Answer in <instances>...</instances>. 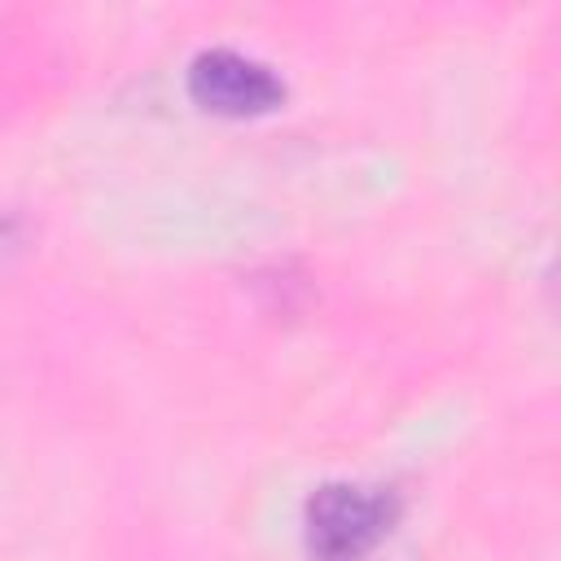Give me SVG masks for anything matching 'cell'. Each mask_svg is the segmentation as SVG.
<instances>
[{
	"instance_id": "2",
	"label": "cell",
	"mask_w": 561,
	"mask_h": 561,
	"mask_svg": "<svg viewBox=\"0 0 561 561\" xmlns=\"http://www.w3.org/2000/svg\"><path fill=\"white\" fill-rule=\"evenodd\" d=\"M188 96L202 110L245 118V114L276 110L285 96V83L272 75V66H263L237 48H206L188 66Z\"/></svg>"
},
{
	"instance_id": "1",
	"label": "cell",
	"mask_w": 561,
	"mask_h": 561,
	"mask_svg": "<svg viewBox=\"0 0 561 561\" xmlns=\"http://www.w3.org/2000/svg\"><path fill=\"white\" fill-rule=\"evenodd\" d=\"M399 517V495L390 486L324 482L302 508L307 552L316 561H368Z\"/></svg>"
}]
</instances>
